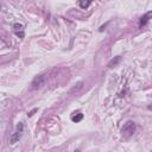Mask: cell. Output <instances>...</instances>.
Segmentation results:
<instances>
[{"label": "cell", "instance_id": "cell-1", "mask_svg": "<svg viewBox=\"0 0 152 152\" xmlns=\"http://www.w3.org/2000/svg\"><path fill=\"white\" fill-rule=\"evenodd\" d=\"M23 133H24V125L21 122H19L15 127V131L12 133V135L10 138V144H15L17 141H19L23 137Z\"/></svg>", "mask_w": 152, "mask_h": 152}, {"label": "cell", "instance_id": "cell-5", "mask_svg": "<svg viewBox=\"0 0 152 152\" xmlns=\"http://www.w3.org/2000/svg\"><path fill=\"white\" fill-rule=\"evenodd\" d=\"M151 13H152L151 11H150V12H147V13H146L141 19H140V26H141V25H145V24L148 21V18L151 17Z\"/></svg>", "mask_w": 152, "mask_h": 152}, {"label": "cell", "instance_id": "cell-7", "mask_svg": "<svg viewBox=\"0 0 152 152\" xmlns=\"http://www.w3.org/2000/svg\"><path fill=\"white\" fill-rule=\"evenodd\" d=\"M119 61H120V56H116L115 58H113V59L108 63V66H109V68H113V65H116Z\"/></svg>", "mask_w": 152, "mask_h": 152}, {"label": "cell", "instance_id": "cell-6", "mask_svg": "<svg viewBox=\"0 0 152 152\" xmlns=\"http://www.w3.org/2000/svg\"><path fill=\"white\" fill-rule=\"evenodd\" d=\"M83 119V114L82 113H75V115H72V118H71V120L74 121V122H78V121H81Z\"/></svg>", "mask_w": 152, "mask_h": 152}, {"label": "cell", "instance_id": "cell-9", "mask_svg": "<svg viewBox=\"0 0 152 152\" xmlns=\"http://www.w3.org/2000/svg\"><path fill=\"white\" fill-rule=\"evenodd\" d=\"M90 4H91L90 1H80V2H78V5H80L82 8H87V7H88Z\"/></svg>", "mask_w": 152, "mask_h": 152}, {"label": "cell", "instance_id": "cell-2", "mask_svg": "<svg viewBox=\"0 0 152 152\" xmlns=\"http://www.w3.org/2000/svg\"><path fill=\"white\" fill-rule=\"evenodd\" d=\"M135 129H137L135 124H134L133 121L128 120V121H126V124L122 126L121 133H122V135H125V137H131V135L135 132Z\"/></svg>", "mask_w": 152, "mask_h": 152}, {"label": "cell", "instance_id": "cell-3", "mask_svg": "<svg viewBox=\"0 0 152 152\" xmlns=\"http://www.w3.org/2000/svg\"><path fill=\"white\" fill-rule=\"evenodd\" d=\"M44 82H45V75H39V76H37L33 81H32V88L33 89H38V88H40L43 84H44Z\"/></svg>", "mask_w": 152, "mask_h": 152}, {"label": "cell", "instance_id": "cell-11", "mask_svg": "<svg viewBox=\"0 0 152 152\" xmlns=\"http://www.w3.org/2000/svg\"><path fill=\"white\" fill-rule=\"evenodd\" d=\"M74 152H81V151H80V150H75Z\"/></svg>", "mask_w": 152, "mask_h": 152}, {"label": "cell", "instance_id": "cell-4", "mask_svg": "<svg viewBox=\"0 0 152 152\" xmlns=\"http://www.w3.org/2000/svg\"><path fill=\"white\" fill-rule=\"evenodd\" d=\"M13 28H14V33H15L19 38H24L25 33H24V26H23L21 24L15 23V24L13 25Z\"/></svg>", "mask_w": 152, "mask_h": 152}, {"label": "cell", "instance_id": "cell-10", "mask_svg": "<svg viewBox=\"0 0 152 152\" xmlns=\"http://www.w3.org/2000/svg\"><path fill=\"white\" fill-rule=\"evenodd\" d=\"M36 110H37V108H34V109H33V110H31V112H30V113H28V116H32V115H33V113H34V112H36Z\"/></svg>", "mask_w": 152, "mask_h": 152}, {"label": "cell", "instance_id": "cell-12", "mask_svg": "<svg viewBox=\"0 0 152 152\" xmlns=\"http://www.w3.org/2000/svg\"><path fill=\"white\" fill-rule=\"evenodd\" d=\"M0 8H1V5H0Z\"/></svg>", "mask_w": 152, "mask_h": 152}, {"label": "cell", "instance_id": "cell-8", "mask_svg": "<svg viewBox=\"0 0 152 152\" xmlns=\"http://www.w3.org/2000/svg\"><path fill=\"white\" fill-rule=\"evenodd\" d=\"M82 86H83V82H78L77 84H75V87L70 90V93H74V91H77L78 89H81L82 88Z\"/></svg>", "mask_w": 152, "mask_h": 152}]
</instances>
